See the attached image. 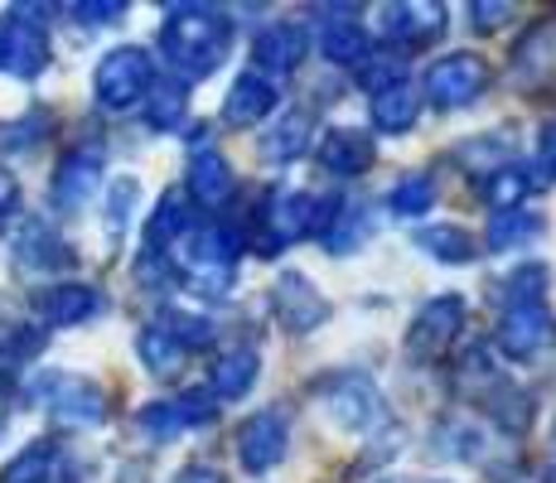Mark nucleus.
I'll use <instances>...</instances> for the list:
<instances>
[{
    "instance_id": "9",
    "label": "nucleus",
    "mask_w": 556,
    "mask_h": 483,
    "mask_svg": "<svg viewBox=\"0 0 556 483\" xmlns=\"http://www.w3.org/2000/svg\"><path fill=\"white\" fill-rule=\"evenodd\" d=\"M45 406L59 425H73V431H92V425L106 421V392L92 378H78V372H53L45 378Z\"/></svg>"
},
{
    "instance_id": "14",
    "label": "nucleus",
    "mask_w": 556,
    "mask_h": 483,
    "mask_svg": "<svg viewBox=\"0 0 556 483\" xmlns=\"http://www.w3.org/2000/svg\"><path fill=\"white\" fill-rule=\"evenodd\" d=\"M286 449H291V421H286L281 411H256L238 425V465L248 469L252 479L271 474L286 459Z\"/></svg>"
},
{
    "instance_id": "1",
    "label": "nucleus",
    "mask_w": 556,
    "mask_h": 483,
    "mask_svg": "<svg viewBox=\"0 0 556 483\" xmlns=\"http://www.w3.org/2000/svg\"><path fill=\"white\" fill-rule=\"evenodd\" d=\"M232 45V15L218 5H169L165 25H160V53L179 78L199 82L223 63V53Z\"/></svg>"
},
{
    "instance_id": "2",
    "label": "nucleus",
    "mask_w": 556,
    "mask_h": 483,
    "mask_svg": "<svg viewBox=\"0 0 556 483\" xmlns=\"http://www.w3.org/2000/svg\"><path fill=\"white\" fill-rule=\"evenodd\" d=\"M238 256H242V238L232 228H189V238L169 252V266L175 276H185L199 295L208 300H223L232 295V281H238Z\"/></svg>"
},
{
    "instance_id": "19",
    "label": "nucleus",
    "mask_w": 556,
    "mask_h": 483,
    "mask_svg": "<svg viewBox=\"0 0 556 483\" xmlns=\"http://www.w3.org/2000/svg\"><path fill=\"white\" fill-rule=\"evenodd\" d=\"M372 160H378V141H372L368 131H358V126H334V131H325V141H319V169L334 179L368 175Z\"/></svg>"
},
{
    "instance_id": "53",
    "label": "nucleus",
    "mask_w": 556,
    "mask_h": 483,
    "mask_svg": "<svg viewBox=\"0 0 556 483\" xmlns=\"http://www.w3.org/2000/svg\"><path fill=\"white\" fill-rule=\"evenodd\" d=\"M552 449H556V421H552Z\"/></svg>"
},
{
    "instance_id": "30",
    "label": "nucleus",
    "mask_w": 556,
    "mask_h": 483,
    "mask_svg": "<svg viewBox=\"0 0 556 483\" xmlns=\"http://www.w3.org/2000/svg\"><path fill=\"white\" fill-rule=\"evenodd\" d=\"M416 246H421L431 262L441 266H465L479 256V242L469 228H459V223H435V228H421L416 232Z\"/></svg>"
},
{
    "instance_id": "12",
    "label": "nucleus",
    "mask_w": 556,
    "mask_h": 483,
    "mask_svg": "<svg viewBox=\"0 0 556 483\" xmlns=\"http://www.w3.org/2000/svg\"><path fill=\"white\" fill-rule=\"evenodd\" d=\"M556 343V315L547 305H518V309H504L494 329V348L513 363H532L542 358Z\"/></svg>"
},
{
    "instance_id": "15",
    "label": "nucleus",
    "mask_w": 556,
    "mask_h": 483,
    "mask_svg": "<svg viewBox=\"0 0 556 483\" xmlns=\"http://www.w3.org/2000/svg\"><path fill=\"white\" fill-rule=\"evenodd\" d=\"M102 189V150L98 145H78L59 160L53 169V185H49V199L59 213H78L92 203V193Z\"/></svg>"
},
{
    "instance_id": "3",
    "label": "nucleus",
    "mask_w": 556,
    "mask_h": 483,
    "mask_svg": "<svg viewBox=\"0 0 556 483\" xmlns=\"http://www.w3.org/2000/svg\"><path fill=\"white\" fill-rule=\"evenodd\" d=\"M315 402L339 431L349 435H372L382 425H392V411H388V396L382 386L368 378V372H325L315 382Z\"/></svg>"
},
{
    "instance_id": "8",
    "label": "nucleus",
    "mask_w": 556,
    "mask_h": 483,
    "mask_svg": "<svg viewBox=\"0 0 556 483\" xmlns=\"http://www.w3.org/2000/svg\"><path fill=\"white\" fill-rule=\"evenodd\" d=\"M53 49H49V35L39 20H29V10H10L0 15V73L10 78H39L49 68Z\"/></svg>"
},
{
    "instance_id": "29",
    "label": "nucleus",
    "mask_w": 556,
    "mask_h": 483,
    "mask_svg": "<svg viewBox=\"0 0 556 483\" xmlns=\"http://www.w3.org/2000/svg\"><path fill=\"white\" fill-rule=\"evenodd\" d=\"M542 232H547V218H542V213H532V208H498L494 218H489L484 242H489V252H518V246L538 242Z\"/></svg>"
},
{
    "instance_id": "40",
    "label": "nucleus",
    "mask_w": 556,
    "mask_h": 483,
    "mask_svg": "<svg viewBox=\"0 0 556 483\" xmlns=\"http://www.w3.org/2000/svg\"><path fill=\"white\" fill-rule=\"evenodd\" d=\"M455 160L469 165V175H494V169L513 165V145L508 136H469L455 145Z\"/></svg>"
},
{
    "instance_id": "20",
    "label": "nucleus",
    "mask_w": 556,
    "mask_h": 483,
    "mask_svg": "<svg viewBox=\"0 0 556 483\" xmlns=\"http://www.w3.org/2000/svg\"><path fill=\"white\" fill-rule=\"evenodd\" d=\"M305 59V25L295 20H276L252 39V73L271 78V73H295Z\"/></svg>"
},
{
    "instance_id": "52",
    "label": "nucleus",
    "mask_w": 556,
    "mask_h": 483,
    "mask_svg": "<svg viewBox=\"0 0 556 483\" xmlns=\"http://www.w3.org/2000/svg\"><path fill=\"white\" fill-rule=\"evenodd\" d=\"M0 431H5V402H0Z\"/></svg>"
},
{
    "instance_id": "13",
    "label": "nucleus",
    "mask_w": 556,
    "mask_h": 483,
    "mask_svg": "<svg viewBox=\"0 0 556 483\" xmlns=\"http://www.w3.org/2000/svg\"><path fill=\"white\" fill-rule=\"evenodd\" d=\"M218 416V396L213 392H179V396H165V402H151L136 411V425H141L151 440H175L185 431H199Z\"/></svg>"
},
{
    "instance_id": "45",
    "label": "nucleus",
    "mask_w": 556,
    "mask_h": 483,
    "mask_svg": "<svg viewBox=\"0 0 556 483\" xmlns=\"http://www.w3.org/2000/svg\"><path fill=\"white\" fill-rule=\"evenodd\" d=\"M508 15H513V5H504V0H475V5H469V20H475L479 35H494V29H504Z\"/></svg>"
},
{
    "instance_id": "28",
    "label": "nucleus",
    "mask_w": 556,
    "mask_h": 483,
    "mask_svg": "<svg viewBox=\"0 0 556 483\" xmlns=\"http://www.w3.org/2000/svg\"><path fill=\"white\" fill-rule=\"evenodd\" d=\"M451 378H455L459 396H479V402H484V396H494L498 386H504V378H498V368H494V353H489L484 339H475L465 353H459Z\"/></svg>"
},
{
    "instance_id": "36",
    "label": "nucleus",
    "mask_w": 556,
    "mask_h": 483,
    "mask_svg": "<svg viewBox=\"0 0 556 483\" xmlns=\"http://www.w3.org/2000/svg\"><path fill=\"white\" fill-rule=\"evenodd\" d=\"M45 343H49L45 329L20 325V319H0V372L35 363L39 353H45Z\"/></svg>"
},
{
    "instance_id": "34",
    "label": "nucleus",
    "mask_w": 556,
    "mask_h": 483,
    "mask_svg": "<svg viewBox=\"0 0 556 483\" xmlns=\"http://www.w3.org/2000/svg\"><path fill=\"white\" fill-rule=\"evenodd\" d=\"M484 431L469 421H441L431 431V455L435 459H451V465H475V459H484Z\"/></svg>"
},
{
    "instance_id": "44",
    "label": "nucleus",
    "mask_w": 556,
    "mask_h": 483,
    "mask_svg": "<svg viewBox=\"0 0 556 483\" xmlns=\"http://www.w3.org/2000/svg\"><path fill=\"white\" fill-rule=\"evenodd\" d=\"M68 15H78V25H116L126 20L122 0H83V5H68Z\"/></svg>"
},
{
    "instance_id": "17",
    "label": "nucleus",
    "mask_w": 556,
    "mask_h": 483,
    "mask_svg": "<svg viewBox=\"0 0 556 483\" xmlns=\"http://www.w3.org/2000/svg\"><path fill=\"white\" fill-rule=\"evenodd\" d=\"M35 309L45 319V329H73V325H88L106 309L102 290L98 285H83V281H59L49 290L35 295Z\"/></svg>"
},
{
    "instance_id": "41",
    "label": "nucleus",
    "mask_w": 556,
    "mask_h": 483,
    "mask_svg": "<svg viewBox=\"0 0 556 483\" xmlns=\"http://www.w3.org/2000/svg\"><path fill=\"white\" fill-rule=\"evenodd\" d=\"M160 325L169 329V339H175L185 353L189 348H208V343L218 339V325H213L208 315H194V309H175V305H169L165 315H160Z\"/></svg>"
},
{
    "instance_id": "35",
    "label": "nucleus",
    "mask_w": 556,
    "mask_h": 483,
    "mask_svg": "<svg viewBox=\"0 0 556 483\" xmlns=\"http://www.w3.org/2000/svg\"><path fill=\"white\" fill-rule=\"evenodd\" d=\"M547 290H552V266L547 262H522V266H513L504 281H498L494 295L504 300L508 309H518V305H542Z\"/></svg>"
},
{
    "instance_id": "37",
    "label": "nucleus",
    "mask_w": 556,
    "mask_h": 483,
    "mask_svg": "<svg viewBox=\"0 0 556 483\" xmlns=\"http://www.w3.org/2000/svg\"><path fill=\"white\" fill-rule=\"evenodd\" d=\"M141 106H146V126L151 131H179V122L189 116V92H185V82H155Z\"/></svg>"
},
{
    "instance_id": "49",
    "label": "nucleus",
    "mask_w": 556,
    "mask_h": 483,
    "mask_svg": "<svg viewBox=\"0 0 556 483\" xmlns=\"http://www.w3.org/2000/svg\"><path fill=\"white\" fill-rule=\"evenodd\" d=\"M122 483H146V469H136V465L122 469Z\"/></svg>"
},
{
    "instance_id": "38",
    "label": "nucleus",
    "mask_w": 556,
    "mask_h": 483,
    "mask_svg": "<svg viewBox=\"0 0 556 483\" xmlns=\"http://www.w3.org/2000/svg\"><path fill=\"white\" fill-rule=\"evenodd\" d=\"M484 411L494 416L498 431L522 435L532 425V416H538V402H532L528 392H518V386H498L494 396H484Z\"/></svg>"
},
{
    "instance_id": "16",
    "label": "nucleus",
    "mask_w": 556,
    "mask_h": 483,
    "mask_svg": "<svg viewBox=\"0 0 556 483\" xmlns=\"http://www.w3.org/2000/svg\"><path fill=\"white\" fill-rule=\"evenodd\" d=\"M382 35L397 49H426L445 35V10L435 0H392L382 5Z\"/></svg>"
},
{
    "instance_id": "21",
    "label": "nucleus",
    "mask_w": 556,
    "mask_h": 483,
    "mask_svg": "<svg viewBox=\"0 0 556 483\" xmlns=\"http://www.w3.org/2000/svg\"><path fill=\"white\" fill-rule=\"evenodd\" d=\"M556 73V20H538L513 49V82L518 88H542Z\"/></svg>"
},
{
    "instance_id": "31",
    "label": "nucleus",
    "mask_w": 556,
    "mask_h": 483,
    "mask_svg": "<svg viewBox=\"0 0 556 483\" xmlns=\"http://www.w3.org/2000/svg\"><path fill=\"white\" fill-rule=\"evenodd\" d=\"M59 445L53 440H29L20 455H10V465L0 469V483H59Z\"/></svg>"
},
{
    "instance_id": "23",
    "label": "nucleus",
    "mask_w": 556,
    "mask_h": 483,
    "mask_svg": "<svg viewBox=\"0 0 556 483\" xmlns=\"http://www.w3.org/2000/svg\"><path fill=\"white\" fill-rule=\"evenodd\" d=\"M189 199L199 203V208H223V203L238 193V175H232L228 155H218V150H199L194 160H189Z\"/></svg>"
},
{
    "instance_id": "42",
    "label": "nucleus",
    "mask_w": 556,
    "mask_h": 483,
    "mask_svg": "<svg viewBox=\"0 0 556 483\" xmlns=\"http://www.w3.org/2000/svg\"><path fill=\"white\" fill-rule=\"evenodd\" d=\"M136 203H141V185H136L131 175L112 179V185H106V228H112V232H122L126 223H131Z\"/></svg>"
},
{
    "instance_id": "10",
    "label": "nucleus",
    "mask_w": 556,
    "mask_h": 483,
    "mask_svg": "<svg viewBox=\"0 0 556 483\" xmlns=\"http://www.w3.org/2000/svg\"><path fill=\"white\" fill-rule=\"evenodd\" d=\"M271 315L286 334H315V329L329 325V300L319 295V285L309 281L305 271H281L271 285Z\"/></svg>"
},
{
    "instance_id": "39",
    "label": "nucleus",
    "mask_w": 556,
    "mask_h": 483,
    "mask_svg": "<svg viewBox=\"0 0 556 483\" xmlns=\"http://www.w3.org/2000/svg\"><path fill=\"white\" fill-rule=\"evenodd\" d=\"M435 199H441V189H435L431 175H402L397 185L388 189V208L397 213V218H426V213L435 208Z\"/></svg>"
},
{
    "instance_id": "27",
    "label": "nucleus",
    "mask_w": 556,
    "mask_h": 483,
    "mask_svg": "<svg viewBox=\"0 0 556 483\" xmlns=\"http://www.w3.org/2000/svg\"><path fill=\"white\" fill-rule=\"evenodd\" d=\"M189 208H185V199H179L175 189L165 193V199L155 203V213L146 218V252H155V256H169L179 242L189 238Z\"/></svg>"
},
{
    "instance_id": "26",
    "label": "nucleus",
    "mask_w": 556,
    "mask_h": 483,
    "mask_svg": "<svg viewBox=\"0 0 556 483\" xmlns=\"http://www.w3.org/2000/svg\"><path fill=\"white\" fill-rule=\"evenodd\" d=\"M319 59H325L329 68H358V63H368V29L349 15L325 20V29H319Z\"/></svg>"
},
{
    "instance_id": "5",
    "label": "nucleus",
    "mask_w": 556,
    "mask_h": 483,
    "mask_svg": "<svg viewBox=\"0 0 556 483\" xmlns=\"http://www.w3.org/2000/svg\"><path fill=\"white\" fill-rule=\"evenodd\" d=\"M301 238H315V193L271 189L256 208V256H281Z\"/></svg>"
},
{
    "instance_id": "25",
    "label": "nucleus",
    "mask_w": 556,
    "mask_h": 483,
    "mask_svg": "<svg viewBox=\"0 0 556 483\" xmlns=\"http://www.w3.org/2000/svg\"><path fill=\"white\" fill-rule=\"evenodd\" d=\"M416 116H421V88H412L406 78L368 97V122L378 126L382 136H402V131H412Z\"/></svg>"
},
{
    "instance_id": "47",
    "label": "nucleus",
    "mask_w": 556,
    "mask_h": 483,
    "mask_svg": "<svg viewBox=\"0 0 556 483\" xmlns=\"http://www.w3.org/2000/svg\"><path fill=\"white\" fill-rule=\"evenodd\" d=\"M538 169H542V179H556V126H547V136L538 145Z\"/></svg>"
},
{
    "instance_id": "48",
    "label": "nucleus",
    "mask_w": 556,
    "mask_h": 483,
    "mask_svg": "<svg viewBox=\"0 0 556 483\" xmlns=\"http://www.w3.org/2000/svg\"><path fill=\"white\" fill-rule=\"evenodd\" d=\"M15 203H20L15 175H5V169H0V213H15Z\"/></svg>"
},
{
    "instance_id": "43",
    "label": "nucleus",
    "mask_w": 556,
    "mask_h": 483,
    "mask_svg": "<svg viewBox=\"0 0 556 483\" xmlns=\"http://www.w3.org/2000/svg\"><path fill=\"white\" fill-rule=\"evenodd\" d=\"M45 116H20V122H10V126H0V155L5 150H29L39 141V131H45Z\"/></svg>"
},
{
    "instance_id": "32",
    "label": "nucleus",
    "mask_w": 556,
    "mask_h": 483,
    "mask_svg": "<svg viewBox=\"0 0 556 483\" xmlns=\"http://www.w3.org/2000/svg\"><path fill=\"white\" fill-rule=\"evenodd\" d=\"M309 131H315V116L305 112V106H291V112L281 116V122L266 131V160H276V165H291V160H301L309 150Z\"/></svg>"
},
{
    "instance_id": "24",
    "label": "nucleus",
    "mask_w": 556,
    "mask_h": 483,
    "mask_svg": "<svg viewBox=\"0 0 556 483\" xmlns=\"http://www.w3.org/2000/svg\"><path fill=\"white\" fill-rule=\"evenodd\" d=\"M256 378H262V353L248 348V343H238V348H223L218 358H213L208 368V386L213 396H228V402H238V396H248Z\"/></svg>"
},
{
    "instance_id": "50",
    "label": "nucleus",
    "mask_w": 556,
    "mask_h": 483,
    "mask_svg": "<svg viewBox=\"0 0 556 483\" xmlns=\"http://www.w3.org/2000/svg\"><path fill=\"white\" fill-rule=\"evenodd\" d=\"M378 483H445V479H378Z\"/></svg>"
},
{
    "instance_id": "18",
    "label": "nucleus",
    "mask_w": 556,
    "mask_h": 483,
    "mask_svg": "<svg viewBox=\"0 0 556 483\" xmlns=\"http://www.w3.org/2000/svg\"><path fill=\"white\" fill-rule=\"evenodd\" d=\"M73 262H78V256H73V246L63 242L45 218L20 223V232H15V266H20V271L59 276V271H68Z\"/></svg>"
},
{
    "instance_id": "7",
    "label": "nucleus",
    "mask_w": 556,
    "mask_h": 483,
    "mask_svg": "<svg viewBox=\"0 0 556 483\" xmlns=\"http://www.w3.org/2000/svg\"><path fill=\"white\" fill-rule=\"evenodd\" d=\"M459 329H465V300L451 290V295H435V300H426V305L416 309V319H412V329H406L402 348H406V358H412V363H435V358H445V353H451V343L459 339Z\"/></svg>"
},
{
    "instance_id": "4",
    "label": "nucleus",
    "mask_w": 556,
    "mask_h": 483,
    "mask_svg": "<svg viewBox=\"0 0 556 483\" xmlns=\"http://www.w3.org/2000/svg\"><path fill=\"white\" fill-rule=\"evenodd\" d=\"M155 88V59L141 45H122L102 53V63L92 68V102L102 112H131L141 106Z\"/></svg>"
},
{
    "instance_id": "46",
    "label": "nucleus",
    "mask_w": 556,
    "mask_h": 483,
    "mask_svg": "<svg viewBox=\"0 0 556 483\" xmlns=\"http://www.w3.org/2000/svg\"><path fill=\"white\" fill-rule=\"evenodd\" d=\"M169 483H228V474H223V469H213V465H185Z\"/></svg>"
},
{
    "instance_id": "33",
    "label": "nucleus",
    "mask_w": 556,
    "mask_h": 483,
    "mask_svg": "<svg viewBox=\"0 0 556 483\" xmlns=\"http://www.w3.org/2000/svg\"><path fill=\"white\" fill-rule=\"evenodd\" d=\"M136 358H141V368L151 372V378H175L189 353L179 348V343L169 339V329L155 319V325H146L141 334H136Z\"/></svg>"
},
{
    "instance_id": "51",
    "label": "nucleus",
    "mask_w": 556,
    "mask_h": 483,
    "mask_svg": "<svg viewBox=\"0 0 556 483\" xmlns=\"http://www.w3.org/2000/svg\"><path fill=\"white\" fill-rule=\"evenodd\" d=\"M542 483H556V459H552L547 469H542Z\"/></svg>"
},
{
    "instance_id": "11",
    "label": "nucleus",
    "mask_w": 556,
    "mask_h": 483,
    "mask_svg": "<svg viewBox=\"0 0 556 483\" xmlns=\"http://www.w3.org/2000/svg\"><path fill=\"white\" fill-rule=\"evenodd\" d=\"M315 238L329 246V256H354L363 252V242L372 238V208L344 193L315 199Z\"/></svg>"
},
{
    "instance_id": "6",
    "label": "nucleus",
    "mask_w": 556,
    "mask_h": 483,
    "mask_svg": "<svg viewBox=\"0 0 556 483\" xmlns=\"http://www.w3.org/2000/svg\"><path fill=\"white\" fill-rule=\"evenodd\" d=\"M489 88V63L479 53H445L426 68V82H421V97H431L441 112H465L475 106Z\"/></svg>"
},
{
    "instance_id": "22",
    "label": "nucleus",
    "mask_w": 556,
    "mask_h": 483,
    "mask_svg": "<svg viewBox=\"0 0 556 483\" xmlns=\"http://www.w3.org/2000/svg\"><path fill=\"white\" fill-rule=\"evenodd\" d=\"M276 106H281L276 82L248 68L242 78H232L228 97H223V122H228V126H256V122H266Z\"/></svg>"
}]
</instances>
